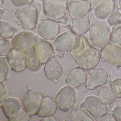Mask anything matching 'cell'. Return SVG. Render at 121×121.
Here are the masks:
<instances>
[{"instance_id":"obj_1","label":"cell","mask_w":121,"mask_h":121,"mask_svg":"<svg viewBox=\"0 0 121 121\" xmlns=\"http://www.w3.org/2000/svg\"><path fill=\"white\" fill-rule=\"evenodd\" d=\"M69 54L77 65L86 70L95 68L100 60L98 51L91 46L86 37L82 35L77 37Z\"/></svg>"},{"instance_id":"obj_2","label":"cell","mask_w":121,"mask_h":121,"mask_svg":"<svg viewBox=\"0 0 121 121\" xmlns=\"http://www.w3.org/2000/svg\"><path fill=\"white\" fill-rule=\"evenodd\" d=\"M23 29L31 30L36 26L38 19L37 9L31 5L18 8L15 14Z\"/></svg>"},{"instance_id":"obj_3","label":"cell","mask_w":121,"mask_h":121,"mask_svg":"<svg viewBox=\"0 0 121 121\" xmlns=\"http://www.w3.org/2000/svg\"><path fill=\"white\" fill-rule=\"evenodd\" d=\"M43 7L48 17L52 19H61L67 12V0H43Z\"/></svg>"},{"instance_id":"obj_4","label":"cell","mask_w":121,"mask_h":121,"mask_svg":"<svg viewBox=\"0 0 121 121\" xmlns=\"http://www.w3.org/2000/svg\"><path fill=\"white\" fill-rule=\"evenodd\" d=\"M76 95L73 88L69 86L61 88L56 95L55 101L58 108L63 112H68L75 105Z\"/></svg>"},{"instance_id":"obj_5","label":"cell","mask_w":121,"mask_h":121,"mask_svg":"<svg viewBox=\"0 0 121 121\" xmlns=\"http://www.w3.org/2000/svg\"><path fill=\"white\" fill-rule=\"evenodd\" d=\"M39 92L29 90L25 93L22 99L23 108L30 116L36 115L43 99Z\"/></svg>"},{"instance_id":"obj_6","label":"cell","mask_w":121,"mask_h":121,"mask_svg":"<svg viewBox=\"0 0 121 121\" xmlns=\"http://www.w3.org/2000/svg\"><path fill=\"white\" fill-rule=\"evenodd\" d=\"M111 32L109 29L102 25H92L89 31V36L93 43L103 48L109 43Z\"/></svg>"},{"instance_id":"obj_7","label":"cell","mask_w":121,"mask_h":121,"mask_svg":"<svg viewBox=\"0 0 121 121\" xmlns=\"http://www.w3.org/2000/svg\"><path fill=\"white\" fill-rule=\"evenodd\" d=\"M37 41V36L30 32H22L13 39V48L22 52H26L34 47Z\"/></svg>"},{"instance_id":"obj_8","label":"cell","mask_w":121,"mask_h":121,"mask_svg":"<svg viewBox=\"0 0 121 121\" xmlns=\"http://www.w3.org/2000/svg\"><path fill=\"white\" fill-rule=\"evenodd\" d=\"M80 108H84L96 119L106 114L108 109L105 104L98 98L90 95L86 97L80 105Z\"/></svg>"},{"instance_id":"obj_9","label":"cell","mask_w":121,"mask_h":121,"mask_svg":"<svg viewBox=\"0 0 121 121\" xmlns=\"http://www.w3.org/2000/svg\"><path fill=\"white\" fill-rule=\"evenodd\" d=\"M38 32L42 38L47 40H53L60 32V26L54 20L44 19L39 24Z\"/></svg>"},{"instance_id":"obj_10","label":"cell","mask_w":121,"mask_h":121,"mask_svg":"<svg viewBox=\"0 0 121 121\" xmlns=\"http://www.w3.org/2000/svg\"><path fill=\"white\" fill-rule=\"evenodd\" d=\"M103 59L108 63L121 67V47L114 43H109L100 50Z\"/></svg>"},{"instance_id":"obj_11","label":"cell","mask_w":121,"mask_h":121,"mask_svg":"<svg viewBox=\"0 0 121 121\" xmlns=\"http://www.w3.org/2000/svg\"><path fill=\"white\" fill-rule=\"evenodd\" d=\"M87 78V74L84 69L76 66L68 73L65 82L73 88L78 87L86 83Z\"/></svg>"},{"instance_id":"obj_12","label":"cell","mask_w":121,"mask_h":121,"mask_svg":"<svg viewBox=\"0 0 121 121\" xmlns=\"http://www.w3.org/2000/svg\"><path fill=\"white\" fill-rule=\"evenodd\" d=\"M76 38L73 33L66 32L56 38L53 46L57 52H65L70 51L75 43Z\"/></svg>"},{"instance_id":"obj_13","label":"cell","mask_w":121,"mask_h":121,"mask_svg":"<svg viewBox=\"0 0 121 121\" xmlns=\"http://www.w3.org/2000/svg\"><path fill=\"white\" fill-rule=\"evenodd\" d=\"M7 60L11 69L15 72H22L25 70V52L13 48L7 55Z\"/></svg>"},{"instance_id":"obj_14","label":"cell","mask_w":121,"mask_h":121,"mask_svg":"<svg viewBox=\"0 0 121 121\" xmlns=\"http://www.w3.org/2000/svg\"><path fill=\"white\" fill-rule=\"evenodd\" d=\"M108 74L103 69L98 68L94 70L89 76L86 82V88L89 90H93L102 86L107 82Z\"/></svg>"},{"instance_id":"obj_15","label":"cell","mask_w":121,"mask_h":121,"mask_svg":"<svg viewBox=\"0 0 121 121\" xmlns=\"http://www.w3.org/2000/svg\"><path fill=\"white\" fill-rule=\"evenodd\" d=\"M91 10V4L82 1H74L68 8V13L72 19H76L85 17Z\"/></svg>"},{"instance_id":"obj_16","label":"cell","mask_w":121,"mask_h":121,"mask_svg":"<svg viewBox=\"0 0 121 121\" xmlns=\"http://www.w3.org/2000/svg\"><path fill=\"white\" fill-rule=\"evenodd\" d=\"M34 47L41 64H45L49 60L54 51L53 47L50 42L39 39Z\"/></svg>"},{"instance_id":"obj_17","label":"cell","mask_w":121,"mask_h":121,"mask_svg":"<svg viewBox=\"0 0 121 121\" xmlns=\"http://www.w3.org/2000/svg\"><path fill=\"white\" fill-rule=\"evenodd\" d=\"M44 71L48 79L55 81L62 75L63 68L60 62L55 59H52L46 63L44 67Z\"/></svg>"},{"instance_id":"obj_18","label":"cell","mask_w":121,"mask_h":121,"mask_svg":"<svg viewBox=\"0 0 121 121\" xmlns=\"http://www.w3.org/2000/svg\"><path fill=\"white\" fill-rule=\"evenodd\" d=\"M57 108L56 101L50 96H46L44 97L36 115L43 117L53 116L56 112Z\"/></svg>"},{"instance_id":"obj_19","label":"cell","mask_w":121,"mask_h":121,"mask_svg":"<svg viewBox=\"0 0 121 121\" xmlns=\"http://www.w3.org/2000/svg\"><path fill=\"white\" fill-rule=\"evenodd\" d=\"M115 7L114 0H106L95 9V16L99 19H105L112 15L114 12Z\"/></svg>"},{"instance_id":"obj_20","label":"cell","mask_w":121,"mask_h":121,"mask_svg":"<svg viewBox=\"0 0 121 121\" xmlns=\"http://www.w3.org/2000/svg\"><path fill=\"white\" fill-rule=\"evenodd\" d=\"M5 115L8 119L12 117L21 108V105L17 99L13 98L6 99L1 107Z\"/></svg>"},{"instance_id":"obj_21","label":"cell","mask_w":121,"mask_h":121,"mask_svg":"<svg viewBox=\"0 0 121 121\" xmlns=\"http://www.w3.org/2000/svg\"><path fill=\"white\" fill-rule=\"evenodd\" d=\"M25 63L26 68L32 71H37L41 68V64L35 47L25 52Z\"/></svg>"},{"instance_id":"obj_22","label":"cell","mask_w":121,"mask_h":121,"mask_svg":"<svg viewBox=\"0 0 121 121\" xmlns=\"http://www.w3.org/2000/svg\"><path fill=\"white\" fill-rule=\"evenodd\" d=\"M90 19L86 17L75 19L71 24L73 30L80 35L85 34L87 33L90 29Z\"/></svg>"},{"instance_id":"obj_23","label":"cell","mask_w":121,"mask_h":121,"mask_svg":"<svg viewBox=\"0 0 121 121\" xmlns=\"http://www.w3.org/2000/svg\"><path fill=\"white\" fill-rule=\"evenodd\" d=\"M115 97L112 90L108 86H102L100 88L98 98L105 104H110L113 103L115 100Z\"/></svg>"},{"instance_id":"obj_24","label":"cell","mask_w":121,"mask_h":121,"mask_svg":"<svg viewBox=\"0 0 121 121\" xmlns=\"http://www.w3.org/2000/svg\"><path fill=\"white\" fill-rule=\"evenodd\" d=\"M70 119L73 121H93V119L84 110L76 109L71 112Z\"/></svg>"},{"instance_id":"obj_25","label":"cell","mask_w":121,"mask_h":121,"mask_svg":"<svg viewBox=\"0 0 121 121\" xmlns=\"http://www.w3.org/2000/svg\"><path fill=\"white\" fill-rule=\"evenodd\" d=\"M9 66L5 58H0V82L9 80L12 77V73Z\"/></svg>"},{"instance_id":"obj_26","label":"cell","mask_w":121,"mask_h":121,"mask_svg":"<svg viewBox=\"0 0 121 121\" xmlns=\"http://www.w3.org/2000/svg\"><path fill=\"white\" fill-rule=\"evenodd\" d=\"M14 34V30L10 24L4 21H0V34L2 38L10 39L13 36Z\"/></svg>"},{"instance_id":"obj_27","label":"cell","mask_w":121,"mask_h":121,"mask_svg":"<svg viewBox=\"0 0 121 121\" xmlns=\"http://www.w3.org/2000/svg\"><path fill=\"white\" fill-rule=\"evenodd\" d=\"M30 116L24 108H21L12 117L8 119L9 121H31Z\"/></svg>"},{"instance_id":"obj_28","label":"cell","mask_w":121,"mask_h":121,"mask_svg":"<svg viewBox=\"0 0 121 121\" xmlns=\"http://www.w3.org/2000/svg\"><path fill=\"white\" fill-rule=\"evenodd\" d=\"M12 45L7 40L3 39L0 40V56H7L12 49Z\"/></svg>"},{"instance_id":"obj_29","label":"cell","mask_w":121,"mask_h":121,"mask_svg":"<svg viewBox=\"0 0 121 121\" xmlns=\"http://www.w3.org/2000/svg\"><path fill=\"white\" fill-rule=\"evenodd\" d=\"M110 41L113 43L121 46V25L116 27L112 30Z\"/></svg>"},{"instance_id":"obj_30","label":"cell","mask_w":121,"mask_h":121,"mask_svg":"<svg viewBox=\"0 0 121 121\" xmlns=\"http://www.w3.org/2000/svg\"><path fill=\"white\" fill-rule=\"evenodd\" d=\"M110 88L116 97L121 98V78L114 79L110 83Z\"/></svg>"},{"instance_id":"obj_31","label":"cell","mask_w":121,"mask_h":121,"mask_svg":"<svg viewBox=\"0 0 121 121\" xmlns=\"http://www.w3.org/2000/svg\"><path fill=\"white\" fill-rule=\"evenodd\" d=\"M35 0H11L13 4L16 7H20L31 4Z\"/></svg>"},{"instance_id":"obj_32","label":"cell","mask_w":121,"mask_h":121,"mask_svg":"<svg viewBox=\"0 0 121 121\" xmlns=\"http://www.w3.org/2000/svg\"><path fill=\"white\" fill-rule=\"evenodd\" d=\"M0 108L2 107L3 103L7 97V93L5 89V86L3 82L0 84Z\"/></svg>"},{"instance_id":"obj_33","label":"cell","mask_w":121,"mask_h":121,"mask_svg":"<svg viewBox=\"0 0 121 121\" xmlns=\"http://www.w3.org/2000/svg\"><path fill=\"white\" fill-rule=\"evenodd\" d=\"M111 115L117 121H121V106L115 108L111 112Z\"/></svg>"},{"instance_id":"obj_34","label":"cell","mask_w":121,"mask_h":121,"mask_svg":"<svg viewBox=\"0 0 121 121\" xmlns=\"http://www.w3.org/2000/svg\"><path fill=\"white\" fill-rule=\"evenodd\" d=\"M98 121H115V119L112 115L109 114H105L102 117L95 119Z\"/></svg>"},{"instance_id":"obj_35","label":"cell","mask_w":121,"mask_h":121,"mask_svg":"<svg viewBox=\"0 0 121 121\" xmlns=\"http://www.w3.org/2000/svg\"><path fill=\"white\" fill-rule=\"evenodd\" d=\"M106 0H90L91 7L95 9L99 5L104 2Z\"/></svg>"},{"instance_id":"obj_36","label":"cell","mask_w":121,"mask_h":121,"mask_svg":"<svg viewBox=\"0 0 121 121\" xmlns=\"http://www.w3.org/2000/svg\"><path fill=\"white\" fill-rule=\"evenodd\" d=\"M57 120L55 117H52L51 116V117H46L43 119L41 121H57Z\"/></svg>"},{"instance_id":"obj_37","label":"cell","mask_w":121,"mask_h":121,"mask_svg":"<svg viewBox=\"0 0 121 121\" xmlns=\"http://www.w3.org/2000/svg\"><path fill=\"white\" fill-rule=\"evenodd\" d=\"M5 13V11L4 10H2L1 9L0 10V19L2 17V16L3 15V14Z\"/></svg>"}]
</instances>
